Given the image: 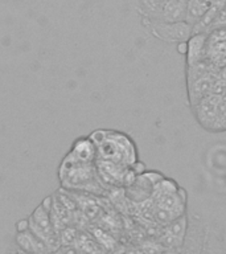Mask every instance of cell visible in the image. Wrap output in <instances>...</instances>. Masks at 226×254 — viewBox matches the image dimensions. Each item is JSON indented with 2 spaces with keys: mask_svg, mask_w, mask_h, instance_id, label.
Wrapping results in <instances>:
<instances>
[{
  "mask_svg": "<svg viewBox=\"0 0 226 254\" xmlns=\"http://www.w3.org/2000/svg\"><path fill=\"white\" fill-rule=\"evenodd\" d=\"M186 232V217L185 214L181 217L176 218L174 221L166 226L164 234H163V241L164 244L170 248H178L182 245L184 237Z\"/></svg>",
  "mask_w": 226,
  "mask_h": 254,
  "instance_id": "30bf717a",
  "label": "cell"
},
{
  "mask_svg": "<svg viewBox=\"0 0 226 254\" xmlns=\"http://www.w3.org/2000/svg\"><path fill=\"white\" fill-rule=\"evenodd\" d=\"M189 85H193V91H190V102L193 106H196L198 102H201L202 99L210 95V91L213 89V81L210 79L209 75H204L201 78L196 79Z\"/></svg>",
  "mask_w": 226,
  "mask_h": 254,
  "instance_id": "4fadbf2b",
  "label": "cell"
},
{
  "mask_svg": "<svg viewBox=\"0 0 226 254\" xmlns=\"http://www.w3.org/2000/svg\"><path fill=\"white\" fill-rule=\"evenodd\" d=\"M95 168L103 186L111 187H124L127 172L130 171L128 167L122 166L119 163L99 158L95 160Z\"/></svg>",
  "mask_w": 226,
  "mask_h": 254,
  "instance_id": "8992f818",
  "label": "cell"
},
{
  "mask_svg": "<svg viewBox=\"0 0 226 254\" xmlns=\"http://www.w3.org/2000/svg\"><path fill=\"white\" fill-rule=\"evenodd\" d=\"M16 244L25 254H45L55 253L52 252L44 241L32 233L31 230H21L16 234Z\"/></svg>",
  "mask_w": 226,
  "mask_h": 254,
  "instance_id": "ba28073f",
  "label": "cell"
},
{
  "mask_svg": "<svg viewBox=\"0 0 226 254\" xmlns=\"http://www.w3.org/2000/svg\"><path fill=\"white\" fill-rule=\"evenodd\" d=\"M89 136L97 146L99 159L119 163L128 168H131L139 160L136 144L124 132L99 128L93 131Z\"/></svg>",
  "mask_w": 226,
  "mask_h": 254,
  "instance_id": "6da1fadb",
  "label": "cell"
},
{
  "mask_svg": "<svg viewBox=\"0 0 226 254\" xmlns=\"http://www.w3.org/2000/svg\"><path fill=\"white\" fill-rule=\"evenodd\" d=\"M58 178L63 190L103 193L105 186L99 180L95 163L74 162L69 158L62 159L58 168Z\"/></svg>",
  "mask_w": 226,
  "mask_h": 254,
  "instance_id": "7a4b0ae2",
  "label": "cell"
},
{
  "mask_svg": "<svg viewBox=\"0 0 226 254\" xmlns=\"http://www.w3.org/2000/svg\"><path fill=\"white\" fill-rule=\"evenodd\" d=\"M66 158L81 163H95L98 158V150L90 136H79L73 142Z\"/></svg>",
  "mask_w": 226,
  "mask_h": 254,
  "instance_id": "52a82bcc",
  "label": "cell"
},
{
  "mask_svg": "<svg viewBox=\"0 0 226 254\" xmlns=\"http://www.w3.org/2000/svg\"><path fill=\"white\" fill-rule=\"evenodd\" d=\"M188 0H163L160 21L177 23L185 21Z\"/></svg>",
  "mask_w": 226,
  "mask_h": 254,
  "instance_id": "8fae6325",
  "label": "cell"
},
{
  "mask_svg": "<svg viewBox=\"0 0 226 254\" xmlns=\"http://www.w3.org/2000/svg\"><path fill=\"white\" fill-rule=\"evenodd\" d=\"M151 33L156 39L166 43H186L193 35V27L186 21L167 23V21H154L147 24Z\"/></svg>",
  "mask_w": 226,
  "mask_h": 254,
  "instance_id": "277c9868",
  "label": "cell"
},
{
  "mask_svg": "<svg viewBox=\"0 0 226 254\" xmlns=\"http://www.w3.org/2000/svg\"><path fill=\"white\" fill-rule=\"evenodd\" d=\"M51 209L52 196H49L28 217V225L32 233L45 242L52 252H56V249L59 246V240L52 222Z\"/></svg>",
  "mask_w": 226,
  "mask_h": 254,
  "instance_id": "3957f363",
  "label": "cell"
},
{
  "mask_svg": "<svg viewBox=\"0 0 226 254\" xmlns=\"http://www.w3.org/2000/svg\"><path fill=\"white\" fill-rule=\"evenodd\" d=\"M164 178V175L158 171H146L136 176L132 186L126 188L127 197L134 202H143L151 198L154 187Z\"/></svg>",
  "mask_w": 226,
  "mask_h": 254,
  "instance_id": "5b68a950",
  "label": "cell"
},
{
  "mask_svg": "<svg viewBox=\"0 0 226 254\" xmlns=\"http://www.w3.org/2000/svg\"><path fill=\"white\" fill-rule=\"evenodd\" d=\"M208 33H193L186 41V63L188 67L205 60Z\"/></svg>",
  "mask_w": 226,
  "mask_h": 254,
  "instance_id": "9c48e42d",
  "label": "cell"
},
{
  "mask_svg": "<svg viewBox=\"0 0 226 254\" xmlns=\"http://www.w3.org/2000/svg\"><path fill=\"white\" fill-rule=\"evenodd\" d=\"M213 0H188L186 4V17L185 21L193 27L204 17L206 12L212 7Z\"/></svg>",
  "mask_w": 226,
  "mask_h": 254,
  "instance_id": "7c38bea8",
  "label": "cell"
},
{
  "mask_svg": "<svg viewBox=\"0 0 226 254\" xmlns=\"http://www.w3.org/2000/svg\"><path fill=\"white\" fill-rule=\"evenodd\" d=\"M180 190V187L177 186V183L172 180V179H166L163 178L159 183H156V186L154 187L151 198L152 200H158V198L163 197V196H168L174 192H177Z\"/></svg>",
  "mask_w": 226,
  "mask_h": 254,
  "instance_id": "5bb4252c",
  "label": "cell"
}]
</instances>
